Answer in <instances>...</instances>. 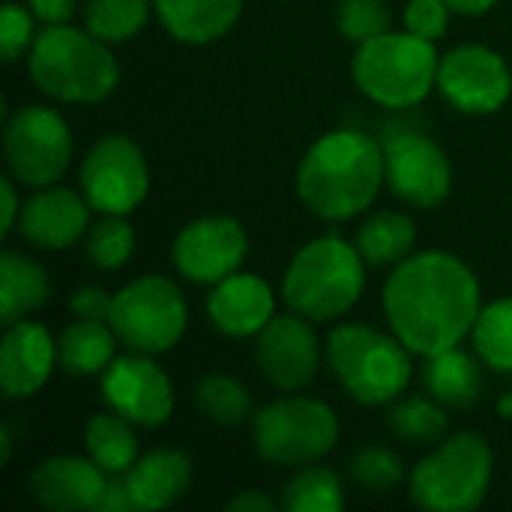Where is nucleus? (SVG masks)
<instances>
[{
    "instance_id": "nucleus-18",
    "label": "nucleus",
    "mask_w": 512,
    "mask_h": 512,
    "mask_svg": "<svg viewBox=\"0 0 512 512\" xmlns=\"http://www.w3.org/2000/svg\"><path fill=\"white\" fill-rule=\"evenodd\" d=\"M108 489L105 471L87 456H54L33 468L30 495L42 510L87 512L99 510Z\"/></svg>"
},
{
    "instance_id": "nucleus-32",
    "label": "nucleus",
    "mask_w": 512,
    "mask_h": 512,
    "mask_svg": "<svg viewBox=\"0 0 512 512\" xmlns=\"http://www.w3.org/2000/svg\"><path fill=\"white\" fill-rule=\"evenodd\" d=\"M471 336L480 360L489 369L512 372V297L483 306Z\"/></svg>"
},
{
    "instance_id": "nucleus-34",
    "label": "nucleus",
    "mask_w": 512,
    "mask_h": 512,
    "mask_svg": "<svg viewBox=\"0 0 512 512\" xmlns=\"http://www.w3.org/2000/svg\"><path fill=\"white\" fill-rule=\"evenodd\" d=\"M348 474L360 489H366L372 495H381V492L396 489L405 480V465L393 450L372 444V447L357 450L348 459Z\"/></svg>"
},
{
    "instance_id": "nucleus-44",
    "label": "nucleus",
    "mask_w": 512,
    "mask_h": 512,
    "mask_svg": "<svg viewBox=\"0 0 512 512\" xmlns=\"http://www.w3.org/2000/svg\"><path fill=\"white\" fill-rule=\"evenodd\" d=\"M9 459H12V432L9 426H3L0 429V465H9Z\"/></svg>"
},
{
    "instance_id": "nucleus-25",
    "label": "nucleus",
    "mask_w": 512,
    "mask_h": 512,
    "mask_svg": "<svg viewBox=\"0 0 512 512\" xmlns=\"http://www.w3.org/2000/svg\"><path fill=\"white\" fill-rule=\"evenodd\" d=\"M117 333L108 321H72L57 339V363L78 378L102 375L114 360Z\"/></svg>"
},
{
    "instance_id": "nucleus-12",
    "label": "nucleus",
    "mask_w": 512,
    "mask_h": 512,
    "mask_svg": "<svg viewBox=\"0 0 512 512\" xmlns=\"http://www.w3.org/2000/svg\"><path fill=\"white\" fill-rule=\"evenodd\" d=\"M387 183L411 207H441L453 192V165L438 141L414 129H390L384 138Z\"/></svg>"
},
{
    "instance_id": "nucleus-16",
    "label": "nucleus",
    "mask_w": 512,
    "mask_h": 512,
    "mask_svg": "<svg viewBox=\"0 0 512 512\" xmlns=\"http://www.w3.org/2000/svg\"><path fill=\"white\" fill-rule=\"evenodd\" d=\"M255 366L279 393L306 390L321 366V342L303 315H276L255 336Z\"/></svg>"
},
{
    "instance_id": "nucleus-42",
    "label": "nucleus",
    "mask_w": 512,
    "mask_h": 512,
    "mask_svg": "<svg viewBox=\"0 0 512 512\" xmlns=\"http://www.w3.org/2000/svg\"><path fill=\"white\" fill-rule=\"evenodd\" d=\"M273 510H276V501H270L264 492H255V489H249V492L237 495V498L228 504V512H273Z\"/></svg>"
},
{
    "instance_id": "nucleus-39",
    "label": "nucleus",
    "mask_w": 512,
    "mask_h": 512,
    "mask_svg": "<svg viewBox=\"0 0 512 512\" xmlns=\"http://www.w3.org/2000/svg\"><path fill=\"white\" fill-rule=\"evenodd\" d=\"M27 6L36 15V21H42L45 27H54V24H69L78 0H27Z\"/></svg>"
},
{
    "instance_id": "nucleus-13",
    "label": "nucleus",
    "mask_w": 512,
    "mask_h": 512,
    "mask_svg": "<svg viewBox=\"0 0 512 512\" xmlns=\"http://www.w3.org/2000/svg\"><path fill=\"white\" fill-rule=\"evenodd\" d=\"M438 90L456 111L486 117L507 105L512 72L498 51L486 45H459L438 63Z\"/></svg>"
},
{
    "instance_id": "nucleus-24",
    "label": "nucleus",
    "mask_w": 512,
    "mask_h": 512,
    "mask_svg": "<svg viewBox=\"0 0 512 512\" xmlns=\"http://www.w3.org/2000/svg\"><path fill=\"white\" fill-rule=\"evenodd\" d=\"M51 294V282L33 258L6 249L0 255V321L3 327L27 318L39 306H45Z\"/></svg>"
},
{
    "instance_id": "nucleus-5",
    "label": "nucleus",
    "mask_w": 512,
    "mask_h": 512,
    "mask_svg": "<svg viewBox=\"0 0 512 512\" xmlns=\"http://www.w3.org/2000/svg\"><path fill=\"white\" fill-rule=\"evenodd\" d=\"M327 366L342 390L360 405H387L411 381V351L393 333L369 324H339L324 345Z\"/></svg>"
},
{
    "instance_id": "nucleus-27",
    "label": "nucleus",
    "mask_w": 512,
    "mask_h": 512,
    "mask_svg": "<svg viewBox=\"0 0 512 512\" xmlns=\"http://www.w3.org/2000/svg\"><path fill=\"white\" fill-rule=\"evenodd\" d=\"M135 423H129L120 414H93L84 426V447L87 456L111 477L126 474L141 456H138V438L132 432Z\"/></svg>"
},
{
    "instance_id": "nucleus-14",
    "label": "nucleus",
    "mask_w": 512,
    "mask_h": 512,
    "mask_svg": "<svg viewBox=\"0 0 512 512\" xmlns=\"http://www.w3.org/2000/svg\"><path fill=\"white\" fill-rule=\"evenodd\" d=\"M102 396L114 414L144 429H159L174 414V384L150 354L114 357L102 372Z\"/></svg>"
},
{
    "instance_id": "nucleus-7",
    "label": "nucleus",
    "mask_w": 512,
    "mask_h": 512,
    "mask_svg": "<svg viewBox=\"0 0 512 512\" xmlns=\"http://www.w3.org/2000/svg\"><path fill=\"white\" fill-rule=\"evenodd\" d=\"M495 456L483 435L459 432L441 441L411 474V498L429 512L477 510L492 486Z\"/></svg>"
},
{
    "instance_id": "nucleus-6",
    "label": "nucleus",
    "mask_w": 512,
    "mask_h": 512,
    "mask_svg": "<svg viewBox=\"0 0 512 512\" xmlns=\"http://www.w3.org/2000/svg\"><path fill=\"white\" fill-rule=\"evenodd\" d=\"M438 51L435 42L414 33H381L363 45L351 60L357 90L381 108H414L432 87H438Z\"/></svg>"
},
{
    "instance_id": "nucleus-43",
    "label": "nucleus",
    "mask_w": 512,
    "mask_h": 512,
    "mask_svg": "<svg viewBox=\"0 0 512 512\" xmlns=\"http://www.w3.org/2000/svg\"><path fill=\"white\" fill-rule=\"evenodd\" d=\"M498 0H447L456 15H486Z\"/></svg>"
},
{
    "instance_id": "nucleus-33",
    "label": "nucleus",
    "mask_w": 512,
    "mask_h": 512,
    "mask_svg": "<svg viewBox=\"0 0 512 512\" xmlns=\"http://www.w3.org/2000/svg\"><path fill=\"white\" fill-rule=\"evenodd\" d=\"M135 252V228L123 216H105L87 231L84 255L99 270H120Z\"/></svg>"
},
{
    "instance_id": "nucleus-41",
    "label": "nucleus",
    "mask_w": 512,
    "mask_h": 512,
    "mask_svg": "<svg viewBox=\"0 0 512 512\" xmlns=\"http://www.w3.org/2000/svg\"><path fill=\"white\" fill-rule=\"evenodd\" d=\"M99 510L102 512L135 510V504H132V498H129V489H126V483H120V480H111V483H108V489H105V495H102V501H99Z\"/></svg>"
},
{
    "instance_id": "nucleus-30",
    "label": "nucleus",
    "mask_w": 512,
    "mask_h": 512,
    "mask_svg": "<svg viewBox=\"0 0 512 512\" xmlns=\"http://www.w3.org/2000/svg\"><path fill=\"white\" fill-rule=\"evenodd\" d=\"M195 405L207 423L216 426H240L252 417L249 390L231 375H207L195 387Z\"/></svg>"
},
{
    "instance_id": "nucleus-22",
    "label": "nucleus",
    "mask_w": 512,
    "mask_h": 512,
    "mask_svg": "<svg viewBox=\"0 0 512 512\" xmlns=\"http://www.w3.org/2000/svg\"><path fill=\"white\" fill-rule=\"evenodd\" d=\"M162 27L186 45L222 39L243 12V0H153Z\"/></svg>"
},
{
    "instance_id": "nucleus-1",
    "label": "nucleus",
    "mask_w": 512,
    "mask_h": 512,
    "mask_svg": "<svg viewBox=\"0 0 512 512\" xmlns=\"http://www.w3.org/2000/svg\"><path fill=\"white\" fill-rule=\"evenodd\" d=\"M480 309L474 270L441 249L408 255L384 285L390 330L417 357L459 348L471 336Z\"/></svg>"
},
{
    "instance_id": "nucleus-23",
    "label": "nucleus",
    "mask_w": 512,
    "mask_h": 512,
    "mask_svg": "<svg viewBox=\"0 0 512 512\" xmlns=\"http://www.w3.org/2000/svg\"><path fill=\"white\" fill-rule=\"evenodd\" d=\"M423 387L432 399H438L444 408H471L483 396V375L480 363L465 354L462 348H450L441 354L426 357L423 366Z\"/></svg>"
},
{
    "instance_id": "nucleus-2",
    "label": "nucleus",
    "mask_w": 512,
    "mask_h": 512,
    "mask_svg": "<svg viewBox=\"0 0 512 512\" xmlns=\"http://www.w3.org/2000/svg\"><path fill=\"white\" fill-rule=\"evenodd\" d=\"M384 180V144L366 132L342 129L306 150L297 168V195L315 216L345 222L372 207Z\"/></svg>"
},
{
    "instance_id": "nucleus-40",
    "label": "nucleus",
    "mask_w": 512,
    "mask_h": 512,
    "mask_svg": "<svg viewBox=\"0 0 512 512\" xmlns=\"http://www.w3.org/2000/svg\"><path fill=\"white\" fill-rule=\"evenodd\" d=\"M18 216H21V207H18V189H15V177H3V225L0 231L9 234L15 225H18Z\"/></svg>"
},
{
    "instance_id": "nucleus-20",
    "label": "nucleus",
    "mask_w": 512,
    "mask_h": 512,
    "mask_svg": "<svg viewBox=\"0 0 512 512\" xmlns=\"http://www.w3.org/2000/svg\"><path fill=\"white\" fill-rule=\"evenodd\" d=\"M57 363V342L36 321H15L0 345V387L6 399H27L39 393Z\"/></svg>"
},
{
    "instance_id": "nucleus-35",
    "label": "nucleus",
    "mask_w": 512,
    "mask_h": 512,
    "mask_svg": "<svg viewBox=\"0 0 512 512\" xmlns=\"http://www.w3.org/2000/svg\"><path fill=\"white\" fill-rule=\"evenodd\" d=\"M336 24L345 39L363 45V42L387 33L393 24V15L384 0H342L339 12H336Z\"/></svg>"
},
{
    "instance_id": "nucleus-10",
    "label": "nucleus",
    "mask_w": 512,
    "mask_h": 512,
    "mask_svg": "<svg viewBox=\"0 0 512 512\" xmlns=\"http://www.w3.org/2000/svg\"><path fill=\"white\" fill-rule=\"evenodd\" d=\"M72 147V132L54 108L27 105L6 120V165L9 174L24 186H54L72 162Z\"/></svg>"
},
{
    "instance_id": "nucleus-15",
    "label": "nucleus",
    "mask_w": 512,
    "mask_h": 512,
    "mask_svg": "<svg viewBox=\"0 0 512 512\" xmlns=\"http://www.w3.org/2000/svg\"><path fill=\"white\" fill-rule=\"evenodd\" d=\"M249 255V237L234 216H201L174 237V267L195 285H216L237 273Z\"/></svg>"
},
{
    "instance_id": "nucleus-4",
    "label": "nucleus",
    "mask_w": 512,
    "mask_h": 512,
    "mask_svg": "<svg viewBox=\"0 0 512 512\" xmlns=\"http://www.w3.org/2000/svg\"><path fill=\"white\" fill-rule=\"evenodd\" d=\"M366 288L363 255L339 237H315L291 258L282 297L291 312L312 324H327L348 315Z\"/></svg>"
},
{
    "instance_id": "nucleus-17",
    "label": "nucleus",
    "mask_w": 512,
    "mask_h": 512,
    "mask_svg": "<svg viewBox=\"0 0 512 512\" xmlns=\"http://www.w3.org/2000/svg\"><path fill=\"white\" fill-rule=\"evenodd\" d=\"M90 201L84 192L63 186H42L24 201L18 216V234L39 249H66L90 231Z\"/></svg>"
},
{
    "instance_id": "nucleus-38",
    "label": "nucleus",
    "mask_w": 512,
    "mask_h": 512,
    "mask_svg": "<svg viewBox=\"0 0 512 512\" xmlns=\"http://www.w3.org/2000/svg\"><path fill=\"white\" fill-rule=\"evenodd\" d=\"M111 306H114V294H108L105 288H96V285H84L69 297V312L84 321H108Z\"/></svg>"
},
{
    "instance_id": "nucleus-26",
    "label": "nucleus",
    "mask_w": 512,
    "mask_h": 512,
    "mask_svg": "<svg viewBox=\"0 0 512 512\" xmlns=\"http://www.w3.org/2000/svg\"><path fill=\"white\" fill-rule=\"evenodd\" d=\"M417 243L414 219L396 210H381L372 219H366L357 231V252L372 267H390L402 264Z\"/></svg>"
},
{
    "instance_id": "nucleus-19",
    "label": "nucleus",
    "mask_w": 512,
    "mask_h": 512,
    "mask_svg": "<svg viewBox=\"0 0 512 512\" xmlns=\"http://www.w3.org/2000/svg\"><path fill=\"white\" fill-rule=\"evenodd\" d=\"M207 318L222 336H258L276 318V294L261 276L237 270L207 294Z\"/></svg>"
},
{
    "instance_id": "nucleus-31",
    "label": "nucleus",
    "mask_w": 512,
    "mask_h": 512,
    "mask_svg": "<svg viewBox=\"0 0 512 512\" xmlns=\"http://www.w3.org/2000/svg\"><path fill=\"white\" fill-rule=\"evenodd\" d=\"M390 429L396 432V438L426 447V444H441L447 429H450V417L444 411V405L438 399H426V396H408L402 399L393 414H390Z\"/></svg>"
},
{
    "instance_id": "nucleus-11",
    "label": "nucleus",
    "mask_w": 512,
    "mask_h": 512,
    "mask_svg": "<svg viewBox=\"0 0 512 512\" xmlns=\"http://www.w3.org/2000/svg\"><path fill=\"white\" fill-rule=\"evenodd\" d=\"M81 192L102 216H129L150 192L144 150L126 135L99 138L81 162Z\"/></svg>"
},
{
    "instance_id": "nucleus-29",
    "label": "nucleus",
    "mask_w": 512,
    "mask_h": 512,
    "mask_svg": "<svg viewBox=\"0 0 512 512\" xmlns=\"http://www.w3.org/2000/svg\"><path fill=\"white\" fill-rule=\"evenodd\" d=\"M147 18L150 0H87L84 6V27L108 45L138 36Z\"/></svg>"
},
{
    "instance_id": "nucleus-9",
    "label": "nucleus",
    "mask_w": 512,
    "mask_h": 512,
    "mask_svg": "<svg viewBox=\"0 0 512 512\" xmlns=\"http://www.w3.org/2000/svg\"><path fill=\"white\" fill-rule=\"evenodd\" d=\"M186 300L180 288L165 276H141L114 294L111 330L120 345L135 354H165L186 333Z\"/></svg>"
},
{
    "instance_id": "nucleus-21",
    "label": "nucleus",
    "mask_w": 512,
    "mask_h": 512,
    "mask_svg": "<svg viewBox=\"0 0 512 512\" xmlns=\"http://www.w3.org/2000/svg\"><path fill=\"white\" fill-rule=\"evenodd\" d=\"M126 489L135 504V510L153 512L177 504L192 483V459L183 450L162 447L147 456H141L126 471Z\"/></svg>"
},
{
    "instance_id": "nucleus-8",
    "label": "nucleus",
    "mask_w": 512,
    "mask_h": 512,
    "mask_svg": "<svg viewBox=\"0 0 512 512\" xmlns=\"http://www.w3.org/2000/svg\"><path fill=\"white\" fill-rule=\"evenodd\" d=\"M339 441L336 411L309 396H285L261 408L252 420L255 453L282 468H303L324 459Z\"/></svg>"
},
{
    "instance_id": "nucleus-3",
    "label": "nucleus",
    "mask_w": 512,
    "mask_h": 512,
    "mask_svg": "<svg viewBox=\"0 0 512 512\" xmlns=\"http://www.w3.org/2000/svg\"><path fill=\"white\" fill-rule=\"evenodd\" d=\"M27 69L45 96L69 105H96L120 84V63L108 42L72 24H54L36 33Z\"/></svg>"
},
{
    "instance_id": "nucleus-28",
    "label": "nucleus",
    "mask_w": 512,
    "mask_h": 512,
    "mask_svg": "<svg viewBox=\"0 0 512 512\" xmlns=\"http://www.w3.org/2000/svg\"><path fill=\"white\" fill-rule=\"evenodd\" d=\"M282 507L291 512H339L345 510V492L339 477L321 465H303L282 492Z\"/></svg>"
},
{
    "instance_id": "nucleus-36",
    "label": "nucleus",
    "mask_w": 512,
    "mask_h": 512,
    "mask_svg": "<svg viewBox=\"0 0 512 512\" xmlns=\"http://www.w3.org/2000/svg\"><path fill=\"white\" fill-rule=\"evenodd\" d=\"M33 12L30 6L24 9L21 3H6L0 12V51L6 63H15L27 48H33L36 33H33Z\"/></svg>"
},
{
    "instance_id": "nucleus-37",
    "label": "nucleus",
    "mask_w": 512,
    "mask_h": 512,
    "mask_svg": "<svg viewBox=\"0 0 512 512\" xmlns=\"http://www.w3.org/2000/svg\"><path fill=\"white\" fill-rule=\"evenodd\" d=\"M450 6L447 0H408L402 18H405V30L420 36V39H429V42H438L447 27H450Z\"/></svg>"
}]
</instances>
